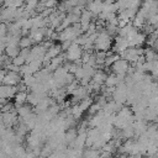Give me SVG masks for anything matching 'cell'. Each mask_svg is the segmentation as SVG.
Wrapping results in <instances>:
<instances>
[{"mask_svg": "<svg viewBox=\"0 0 158 158\" xmlns=\"http://www.w3.org/2000/svg\"><path fill=\"white\" fill-rule=\"evenodd\" d=\"M78 137V130L77 128H69V130H67V132L64 133V139H63V142H64V144H68V146H70L74 141H75V138Z\"/></svg>", "mask_w": 158, "mask_h": 158, "instance_id": "cell-3", "label": "cell"}, {"mask_svg": "<svg viewBox=\"0 0 158 158\" xmlns=\"http://www.w3.org/2000/svg\"><path fill=\"white\" fill-rule=\"evenodd\" d=\"M125 158H131V156H126V157H125Z\"/></svg>", "mask_w": 158, "mask_h": 158, "instance_id": "cell-17", "label": "cell"}, {"mask_svg": "<svg viewBox=\"0 0 158 158\" xmlns=\"http://www.w3.org/2000/svg\"><path fill=\"white\" fill-rule=\"evenodd\" d=\"M93 16H94V15H93L89 10L83 9L81 15H80V25H89L90 21H91V17H93Z\"/></svg>", "mask_w": 158, "mask_h": 158, "instance_id": "cell-8", "label": "cell"}, {"mask_svg": "<svg viewBox=\"0 0 158 158\" xmlns=\"http://www.w3.org/2000/svg\"><path fill=\"white\" fill-rule=\"evenodd\" d=\"M81 56H83V49L79 44L74 43L68 48V51L65 52V58L69 62H78V60H81Z\"/></svg>", "mask_w": 158, "mask_h": 158, "instance_id": "cell-1", "label": "cell"}, {"mask_svg": "<svg viewBox=\"0 0 158 158\" xmlns=\"http://www.w3.org/2000/svg\"><path fill=\"white\" fill-rule=\"evenodd\" d=\"M11 63L21 68V67H22L23 64H26V59H25V58H23L22 56H20V54H19V56H17L16 58H14V59H11Z\"/></svg>", "mask_w": 158, "mask_h": 158, "instance_id": "cell-12", "label": "cell"}, {"mask_svg": "<svg viewBox=\"0 0 158 158\" xmlns=\"http://www.w3.org/2000/svg\"><path fill=\"white\" fill-rule=\"evenodd\" d=\"M110 68H111V72L114 74H116V75H126L127 72H128V68H130V63L126 59L120 58Z\"/></svg>", "mask_w": 158, "mask_h": 158, "instance_id": "cell-2", "label": "cell"}, {"mask_svg": "<svg viewBox=\"0 0 158 158\" xmlns=\"http://www.w3.org/2000/svg\"><path fill=\"white\" fill-rule=\"evenodd\" d=\"M42 4H43L47 9H53V7L58 4V1H57V0H46V1H44V2H42Z\"/></svg>", "mask_w": 158, "mask_h": 158, "instance_id": "cell-13", "label": "cell"}, {"mask_svg": "<svg viewBox=\"0 0 158 158\" xmlns=\"http://www.w3.org/2000/svg\"><path fill=\"white\" fill-rule=\"evenodd\" d=\"M27 95H28L27 91H17L16 95L14 96V99H15V106L19 107V106L26 104V101H27Z\"/></svg>", "mask_w": 158, "mask_h": 158, "instance_id": "cell-6", "label": "cell"}, {"mask_svg": "<svg viewBox=\"0 0 158 158\" xmlns=\"http://www.w3.org/2000/svg\"><path fill=\"white\" fill-rule=\"evenodd\" d=\"M17 115L21 117V118H23V117H26L27 115H30L33 110H32V107H31V105H27V104H23V105H21V106H19L17 107Z\"/></svg>", "mask_w": 158, "mask_h": 158, "instance_id": "cell-7", "label": "cell"}, {"mask_svg": "<svg viewBox=\"0 0 158 158\" xmlns=\"http://www.w3.org/2000/svg\"><path fill=\"white\" fill-rule=\"evenodd\" d=\"M126 157V154H120V153H116L112 158H125Z\"/></svg>", "mask_w": 158, "mask_h": 158, "instance_id": "cell-15", "label": "cell"}, {"mask_svg": "<svg viewBox=\"0 0 158 158\" xmlns=\"http://www.w3.org/2000/svg\"><path fill=\"white\" fill-rule=\"evenodd\" d=\"M106 78H107V74H106L104 70H101V69H100V70H96V72H95L94 77L91 78V81H93V83H95V84L102 85V84H105Z\"/></svg>", "mask_w": 158, "mask_h": 158, "instance_id": "cell-5", "label": "cell"}, {"mask_svg": "<svg viewBox=\"0 0 158 158\" xmlns=\"http://www.w3.org/2000/svg\"><path fill=\"white\" fill-rule=\"evenodd\" d=\"M93 99L91 98H89V96H86L85 99H83V100H80V102H79V107L83 110V111H85V110H89V107L93 105Z\"/></svg>", "mask_w": 158, "mask_h": 158, "instance_id": "cell-10", "label": "cell"}, {"mask_svg": "<svg viewBox=\"0 0 158 158\" xmlns=\"http://www.w3.org/2000/svg\"><path fill=\"white\" fill-rule=\"evenodd\" d=\"M72 116L75 118V120H79V118H81V116H83V110L79 107V104L78 105H72Z\"/></svg>", "mask_w": 158, "mask_h": 158, "instance_id": "cell-11", "label": "cell"}, {"mask_svg": "<svg viewBox=\"0 0 158 158\" xmlns=\"http://www.w3.org/2000/svg\"><path fill=\"white\" fill-rule=\"evenodd\" d=\"M4 125V120H2V114H0V126Z\"/></svg>", "mask_w": 158, "mask_h": 158, "instance_id": "cell-16", "label": "cell"}, {"mask_svg": "<svg viewBox=\"0 0 158 158\" xmlns=\"http://www.w3.org/2000/svg\"><path fill=\"white\" fill-rule=\"evenodd\" d=\"M32 40L30 36H26V37H21L20 41H19V47L20 49H25V48H31L32 46Z\"/></svg>", "mask_w": 158, "mask_h": 158, "instance_id": "cell-9", "label": "cell"}, {"mask_svg": "<svg viewBox=\"0 0 158 158\" xmlns=\"http://www.w3.org/2000/svg\"><path fill=\"white\" fill-rule=\"evenodd\" d=\"M20 47L17 44H7L6 48H5V54L10 58V59H14L16 58L19 54H20Z\"/></svg>", "mask_w": 158, "mask_h": 158, "instance_id": "cell-4", "label": "cell"}, {"mask_svg": "<svg viewBox=\"0 0 158 158\" xmlns=\"http://www.w3.org/2000/svg\"><path fill=\"white\" fill-rule=\"evenodd\" d=\"M152 48H153V49H154V51L158 53V38H157V41L154 42V44H153V47H152Z\"/></svg>", "mask_w": 158, "mask_h": 158, "instance_id": "cell-14", "label": "cell"}, {"mask_svg": "<svg viewBox=\"0 0 158 158\" xmlns=\"http://www.w3.org/2000/svg\"><path fill=\"white\" fill-rule=\"evenodd\" d=\"M4 2V0H0V4H2Z\"/></svg>", "mask_w": 158, "mask_h": 158, "instance_id": "cell-18", "label": "cell"}]
</instances>
